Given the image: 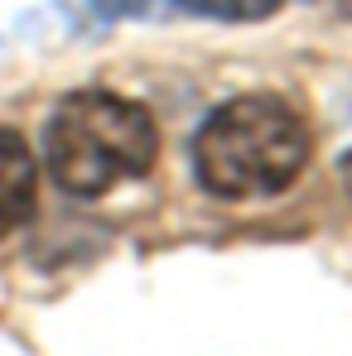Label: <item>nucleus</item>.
<instances>
[{"instance_id": "obj_6", "label": "nucleus", "mask_w": 352, "mask_h": 356, "mask_svg": "<svg viewBox=\"0 0 352 356\" xmlns=\"http://www.w3.org/2000/svg\"><path fill=\"white\" fill-rule=\"evenodd\" d=\"M338 174H343V188H348V197H352V149L343 154V169H338Z\"/></svg>"}, {"instance_id": "obj_7", "label": "nucleus", "mask_w": 352, "mask_h": 356, "mask_svg": "<svg viewBox=\"0 0 352 356\" xmlns=\"http://www.w3.org/2000/svg\"><path fill=\"white\" fill-rule=\"evenodd\" d=\"M338 5H343V10H352V0H338Z\"/></svg>"}, {"instance_id": "obj_5", "label": "nucleus", "mask_w": 352, "mask_h": 356, "mask_svg": "<svg viewBox=\"0 0 352 356\" xmlns=\"http://www.w3.org/2000/svg\"><path fill=\"white\" fill-rule=\"evenodd\" d=\"M87 5L107 19H140V15L155 10V0H87Z\"/></svg>"}, {"instance_id": "obj_2", "label": "nucleus", "mask_w": 352, "mask_h": 356, "mask_svg": "<svg viewBox=\"0 0 352 356\" xmlns=\"http://www.w3.org/2000/svg\"><path fill=\"white\" fill-rule=\"evenodd\" d=\"M49 174L68 197H102L125 178H145L160 154L155 116L116 92H68L44 125Z\"/></svg>"}, {"instance_id": "obj_3", "label": "nucleus", "mask_w": 352, "mask_h": 356, "mask_svg": "<svg viewBox=\"0 0 352 356\" xmlns=\"http://www.w3.org/2000/svg\"><path fill=\"white\" fill-rule=\"evenodd\" d=\"M39 202V169L15 130H0V241L20 232Z\"/></svg>"}, {"instance_id": "obj_4", "label": "nucleus", "mask_w": 352, "mask_h": 356, "mask_svg": "<svg viewBox=\"0 0 352 356\" xmlns=\"http://www.w3.org/2000/svg\"><path fill=\"white\" fill-rule=\"evenodd\" d=\"M178 10L227 19V24H256V19H270L280 10V0H178Z\"/></svg>"}, {"instance_id": "obj_1", "label": "nucleus", "mask_w": 352, "mask_h": 356, "mask_svg": "<svg viewBox=\"0 0 352 356\" xmlns=\"http://www.w3.org/2000/svg\"><path fill=\"white\" fill-rule=\"evenodd\" d=\"M304 164L309 125L290 102L270 92L232 97L193 135V174L222 202L275 197L304 174Z\"/></svg>"}]
</instances>
